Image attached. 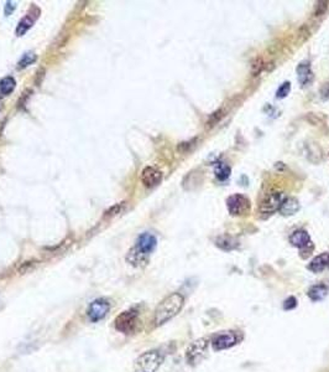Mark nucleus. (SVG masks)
Wrapping results in <instances>:
<instances>
[{"instance_id":"1","label":"nucleus","mask_w":329,"mask_h":372,"mask_svg":"<svg viewBox=\"0 0 329 372\" xmlns=\"http://www.w3.org/2000/svg\"><path fill=\"white\" fill-rule=\"evenodd\" d=\"M184 305V297L179 293H172L167 296L160 304L156 307L154 313V327H163L164 324L173 319L182 310Z\"/></svg>"},{"instance_id":"2","label":"nucleus","mask_w":329,"mask_h":372,"mask_svg":"<svg viewBox=\"0 0 329 372\" xmlns=\"http://www.w3.org/2000/svg\"><path fill=\"white\" fill-rule=\"evenodd\" d=\"M114 327L118 332L125 335H132L139 332L141 328V319L139 310L132 308L118 315L114 320Z\"/></svg>"},{"instance_id":"3","label":"nucleus","mask_w":329,"mask_h":372,"mask_svg":"<svg viewBox=\"0 0 329 372\" xmlns=\"http://www.w3.org/2000/svg\"><path fill=\"white\" fill-rule=\"evenodd\" d=\"M164 363V356L160 351L150 350L141 354L135 361V370L139 372H156Z\"/></svg>"},{"instance_id":"4","label":"nucleus","mask_w":329,"mask_h":372,"mask_svg":"<svg viewBox=\"0 0 329 372\" xmlns=\"http://www.w3.org/2000/svg\"><path fill=\"white\" fill-rule=\"evenodd\" d=\"M208 340L207 339L202 338L198 339V340L193 341L191 345L187 348L186 350V361L188 363V365L191 366H197L202 363L203 360L207 356V350H208Z\"/></svg>"},{"instance_id":"5","label":"nucleus","mask_w":329,"mask_h":372,"mask_svg":"<svg viewBox=\"0 0 329 372\" xmlns=\"http://www.w3.org/2000/svg\"><path fill=\"white\" fill-rule=\"evenodd\" d=\"M227 207L233 216H244L250 211V200L241 194H234L227 199Z\"/></svg>"},{"instance_id":"6","label":"nucleus","mask_w":329,"mask_h":372,"mask_svg":"<svg viewBox=\"0 0 329 372\" xmlns=\"http://www.w3.org/2000/svg\"><path fill=\"white\" fill-rule=\"evenodd\" d=\"M110 310V303L104 298L96 299L89 304L88 310H87V315L88 319L92 323H98L100 320L104 319L107 314Z\"/></svg>"},{"instance_id":"7","label":"nucleus","mask_w":329,"mask_h":372,"mask_svg":"<svg viewBox=\"0 0 329 372\" xmlns=\"http://www.w3.org/2000/svg\"><path fill=\"white\" fill-rule=\"evenodd\" d=\"M238 335L234 332H223L219 333V334L213 335L212 340H210V345H212L214 351H222L233 348L234 345L238 344Z\"/></svg>"},{"instance_id":"8","label":"nucleus","mask_w":329,"mask_h":372,"mask_svg":"<svg viewBox=\"0 0 329 372\" xmlns=\"http://www.w3.org/2000/svg\"><path fill=\"white\" fill-rule=\"evenodd\" d=\"M282 199H284V195L281 192H271V194L267 195L264 199V201L261 202L260 207H259L260 214L264 217H267L274 214L275 211H277L280 209Z\"/></svg>"},{"instance_id":"9","label":"nucleus","mask_w":329,"mask_h":372,"mask_svg":"<svg viewBox=\"0 0 329 372\" xmlns=\"http://www.w3.org/2000/svg\"><path fill=\"white\" fill-rule=\"evenodd\" d=\"M156 246H158V240H156L155 236L153 233L145 232L143 235L139 236L138 241H136V246L140 252H143L144 255L149 256L150 253H153L155 251Z\"/></svg>"},{"instance_id":"10","label":"nucleus","mask_w":329,"mask_h":372,"mask_svg":"<svg viewBox=\"0 0 329 372\" xmlns=\"http://www.w3.org/2000/svg\"><path fill=\"white\" fill-rule=\"evenodd\" d=\"M163 173L154 166H148L141 173V181L146 187H154L161 183Z\"/></svg>"},{"instance_id":"11","label":"nucleus","mask_w":329,"mask_h":372,"mask_svg":"<svg viewBox=\"0 0 329 372\" xmlns=\"http://www.w3.org/2000/svg\"><path fill=\"white\" fill-rule=\"evenodd\" d=\"M290 243L295 247L300 248V250H303V248L308 247L311 245V237L307 231L297 230L290 236Z\"/></svg>"},{"instance_id":"12","label":"nucleus","mask_w":329,"mask_h":372,"mask_svg":"<svg viewBox=\"0 0 329 372\" xmlns=\"http://www.w3.org/2000/svg\"><path fill=\"white\" fill-rule=\"evenodd\" d=\"M298 210H300L298 200L295 197H287V199L282 200L279 211L282 216H292V215L297 214Z\"/></svg>"},{"instance_id":"13","label":"nucleus","mask_w":329,"mask_h":372,"mask_svg":"<svg viewBox=\"0 0 329 372\" xmlns=\"http://www.w3.org/2000/svg\"><path fill=\"white\" fill-rule=\"evenodd\" d=\"M298 82L302 86H308L313 81V72L311 65L308 62H302L297 66Z\"/></svg>"},{"instance_id":"14","label":"nucleus","mask_w":329,"mask_h":372,"mask_svg":"<svg viewBox=\"0 0 329 372\" xmlns=\"http://www.w3.org/2000/svg\"><path fill=\"white\" fill-rule=\"evenodd\" d=\"M215 246H217L218 248H220L222 251L230 252V251H234L238 248L239 242L236 238L233 237V236L223 235L215 238Z\"/></svg>"},{"instance_id":"15","label":"nucleus","mask_w":329,"mask_h":372,"mask_svg":"<svg viewBox=\"0 0 329 372\" xmlns=\"http://www.w3.org/2000/svg\"><path fill=\"white\" fill-rule=\"evenodd\" d=\"M329 267V253H322L311 261L308 264V269L313 273H321Z\"/></svg>"},{"instance_id":"16","label":"nucleus","mask_w":329,"mask_h":372,"mask_svg":"<svg viewBox=\"0 0 329 372\" xmlns=\"http://www.w3.org/2000/svg\"><path fill=\"white\" fill-rule=\"evenodd\" d=\"M127 261L134 267H144L148 264L149 256L144 255L136 247H133L127 256Z\"/></svg>"},{"instance_id":"17","label":"nucleus","mask_w":329,"mask_h":372,"mask_svg":"<svg viewBox=\"0 0 329 372\" xmlns=\"http://www.w3.org/2000/svg\"><path fill=\"white\" fill-rule=\"evenodd\" d=\"M32 11H33V10H31V11H30L29 14H27L26 16H25L24 19H22L21 21L17 24V27H16V35H17V36H22V35H24L25 32H26L27 30H29L30 27L32 26V24L35 22V20L37 19L38 14H40V10H37L35 14H32Z\"/></svg>"},{"instance_id":"18","label":"nucleus","mask_w":329,"mask_h":372,"mask_svg":"<svg viewBox=\"0 0 329 372\" xmlns=\"http://www.w3.org/2000/svg\"><path fill=\"white\" fill-rule=\"evenodd\" d=\"M328 294V288L325 284H316V286L311 287L308 291V298L312 302H321L325 299Z\"/></svg>"},{"instance_id":"19","label":"nucleus","mask_w":329,"mask_h":372,"mask_svg":"<svg viewBox=\"0 0 329 372\" xmlns=\"http://www.w3.org/2000/svg\"><path fill=\"white\" fill-rule=\"evenodd\" d=\"M15 86H16V81H15L11 76L4 77V78L0 81V93H1L2 96H7V94H10L14 91Z\"/></svg>"},{"instance_id":"20","label":"nucleus","mask_w":329,"mask_h":372,"mask_svg":"<svg viewBox=\"0 0 329 372\" xmlns=\"http://www.w3.org/2000/svg\"><path fill=\"white\" fill-rule=\"evenodd\" d=\"M215 176L222 181L227 180L230 176V168L224 163H218L215 165Z\"/></svg>"},{"instance_id":"21","label":"nucleus","mask_w":329,"mask_h":372,"mask_svg":"<svg viewBox=\"0 0 329 372\" xmlns=\"http://www.w3.org/2000/svg\"><path fill=\"white\" fill-rule=\"evenodd\" d=\"M290 91H291V83H290V82H284V83L280 86V88L277 89L276 97L277 98H285V97L289 96Z\"/></svg>"},{"instance_id":"22","label":"nucleus","mask_w":329,"mask_h":372,"mask_svg":"<svg viewBox=\"0 0 329 372\" xmlns=\"http://www.w3.org/2000/svg\"><path fill=\"white\" fill-rule=\"evenodd\" d=\"M35 60H36V55H35V53H32V52H30V53H25V55L22 56L21 60H20L19 66H17V67H20V68L26 67L27 65H31V63H32L33 61H35Z\"/></svg>"},{"instance_id":"23","label":"nucleus","mask_w":329,"mask_h":372,"mask_svg":"<svg viewBox=\"0 0 329 372\" xmlns=\"http://www.w3.org/2000/svg\"><path fill=\"white\" fill-rule=\"evenodd\" d=\"M222 117H223V111H220V109H219V111L213 113V114L210 115V118L208 119V122H207V129L214 127V125L217 124V123L219 122L220 119H222Z\"/></svg>"},{"instance_id":"24","label":"nucleus","mask_w":329,"mask_h":372,"mask_svg":"<svg viewBox=\"0 0 329 372\" xmlns=\"http://www.w3.org/2000/svg\"><path fill=\"white\" fill-rule=\"evenodd\" d=\"M297 307V300L295 297H290L285 300L284 303V309L285 310H292Z\"/></svg>"},{"instance_id":"25","label":"nucleus","mask_w":329,"mask_h":372,"mask_svg":"<svg viewBox=\"0 0 329 372\" xmlns=\"http://www.w3.org/2000/svg\"><path fill=\"white\" fill-rule=\"evenodd\" d=\"M327 1H321L318 2L317 4V7H316V11H315V15L316 16H320V15H322L323 12L327 10Z\"/></svg>"},{"instance_id":"26","label":"nucleus","mask_w":329,"mask_h":372,"mask_svg":"<svg viewBox=\"0 0 329 372\" xmlns=\"http://www.w3.org/2000/svg\"><path fill=\"white\" fill-rule=\"evenodd\" d=\"M120 207H122V204H119V205H115V206L110 207V209H109V210H108V211H107V212H105V217H108V216H113V215L118 214V212H119V211H120Z\"/></svg>"}]
</instances>
